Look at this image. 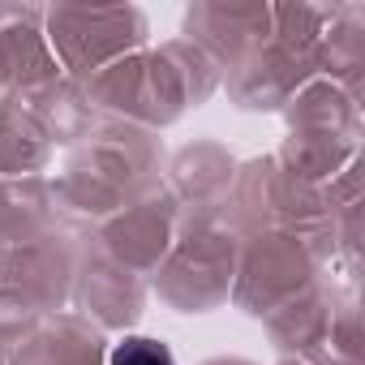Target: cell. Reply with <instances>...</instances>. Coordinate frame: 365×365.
<instances>
[{
    "instance_id": "1",
    "label": "cell",
    "mask_w": 365,
    "mask_h": 365,
    "mask_svg": "<svg viewBox=\"0 0 365 365\" xmlns=\"http://www.w3.org/2000/svg\"><path fill=\"white\" fill-rule=\"evenodd\" d=\"M108 365H176V361H172V352H168L159 339L133 335V339H120V344L112 348Z\"/></svg>"
}]
</instances>
